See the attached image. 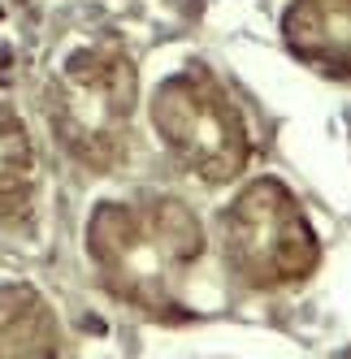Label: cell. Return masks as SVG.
<instances>
[{
    "label": "cell",
    "mask_w": 351,
    "mask_h": 359,
    "mask_svg": "<svg viewBox=\"0 0 351 359\" xmlns=\"http://www.w3.org/2000/svg\"><path fill=\"white\" fill-rule=\"evenodd\" d=\"M39 203V156L22 113L0 104V225L22 229Z\"/></svg>",
    "instance_id": "8992f818"
},
{
    "label": "cell",
    "mask_w": 351,
    "mask_h": 359,
    "mask_svg": "<svg viewBox=\"0 0 351 359\" xmlns=\"http://www.w3.org/2000/svg\"><path fill=\"white\" fill-rule=\"evenodd\" d=\"M61 329L48 299L22 281L0 286V359H57Z\"/></svg>",
    "instance_id": "52a82bcc"
},
{
    "label": "cell",
    "mask_w": 351,
    "mask_h": 359,
    "mask_svg": "<svg viewBox=\"0 0 351 359\" xmlns=\"http://www.w3.org/2000/svg\"><path fill=\"white\" fill-rule=\"evenodd\" d=\"M87 260L113 299L147 316H178L204 260V225L178 195L100 199L87 217Z\"/></svg>",
    "instance_id": "6da1fadb"
},
{
    "label": "cell",
    "mask_w": 351,
    "mask_h": 359,
    "mask_svg": "<svg viewBox=\"0 0 351 359\" xmlns=\"http://www.w3.org/2000/svg\"><path fill=\"white\" fill-rule=\"evenodd\" d=\"M282 39L308 69L351 83V0H291Z\"/></svg>",
    "instance_id": "5b68a950"
},
{
    "label": "cell",
    "mask_w": 351,
    "mask_h": 359,
    "mask_svg": "<svg viewBox=\"0 0 351 359\" xmlns=\"http://www.w3.org/2000/svg\"><path fill=\"white\" fill-rule=\"evenodd\" d=\"M221 255L247 290H286L321 264V243L278 177H256L221 212Z\"/></svg>",
    "instance_id": "3957f363"
},
{
    "label": "cell",
    "mask_w": 351,
    "mask_h": 359,
    "mask_svg": "<svg viewBox=\"0 0 351 359\" xmlns=\"http://www.w3.org/2000/svg\"><path fill=\"white\" fill-rule=\"evenodd\" d=\"M152 130L161 147L199 182H234L252 161L243 109L204 65H187L152 91Z\"/></svg>",
    "instance_id": "277c9868"
},
{
    "label": "cell",
    "mask_w": 351,
    "mask_h": 359,
    "mask_svg": "<svg viewBox=\"0 0 351 359\" xmlns=\"http://www.w3.org/2000/svg\"><path fill=\"white\" fill-rule=\"evenodd\" d=\"M135 61L117 43H79L57 61L44 91L57 143L91 173H113L131 151Z\"/></svg>",
    "instance_id": "7a4b0ae2"
}]
</instances>
